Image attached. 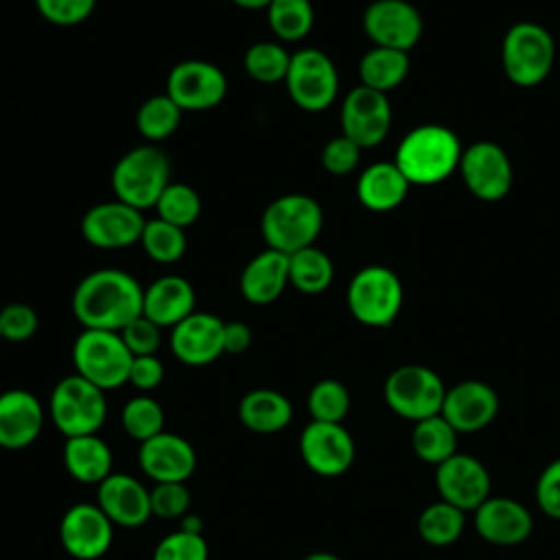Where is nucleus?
I'll return each mask as SVG.
<instances>
[{
	"mask_svg": "<svg viewBox=\"0 0 560 560\" xmlns=\"http://www.w3.org/2000/svg\"><path fill=\"white\" fill-rule=\"evenodd\" d=\"M48 418L63 438L98 433L107 418L105 392L77 372L68 374L50 392Z\"/></svg>",
	"mask_w": 560,
	"mask_h": 560,
	"instance_id": "obj_5",
	"label": "nucleus"
},
{
	"mask_svg": "<svg viewBox=\"0 0 560 560\" xmlns=\"http://www.w3.org/2000/svg\"><path fill=\"white\" fill-rule=\"evenodd\" d=\"M241 9H267L271 0H232Z\"/></svg>",
	"mask_w": 560,
	"mask_h": 560,
	"instance_id": "obj_50",
	"label": "nucleus"
},
{
	"mask_svg": "<svg viewBox=\"0 0 560 560\" xmlns=\"http://www.w3.org/2000/svg\"><path fill=\"white\" fill-rule=\"evenodd\" d=\"M151 494V512L158 518H184L190 508V490L186 483L179 481H166V483H153L149 490Z\"/></svg>",
	"mask_w": 560,
	"mask_h": 560,
	"instance_id": "obj_42",
	"label": "nucleus"
},
{
	"mask_svg": "<svg viewBox=\"0 0 560 560\" xmlns=\"http://www.w3.org/2000/svg\"><path fill=\"white\" fill-rule=\"evenodd\" d=\"M182 107L164 92L149 96L136 112V127L140 136L155 144L171 138L182 122Z\"/></svg>",
	"mask_w": 560,
	"mask_h": 560,
	"instance_id": "obj_34",
	"label": "nucleus"
},
{
	"mask_svg": "<svg viewBox=\"0 0 560 560\" xmlns=\"http://www.w3.org/2000/svg\"><path fill=\"white\" fill-rule=\"evenodd\" d=\"M147 219L142 210L125 201H101L92 206L81 219L83 238L98 249H122L140 243Z\"/></svg>",
	"mask_w": 560,
	"mask_h": 560,
	"instance_id": "obj_17",
	"label": "nucleus"
},
{
	"mask_svg": "<svg viewBox=\"0 0 560 560\" xmlns=\"http://www.w3.org/2000/svg\"><path fill=\"white\" fill-rule=\"evenodd\" d=\"M536 503L547 516L560 521V457L549 462L538 475Z\"/></svg>",
	"mask_w": 560,
	"mask_h": 560,
	"instance_id": "obj_47",
	"label": "nucleus"
},
{
	"mask_svg": "<svg viewBox=\"0 0 560 560\" xmlns=\"http://www.w3.org/2000/svg\"><path fill=\"white\" fill-rule=\"evenodd\" d=\"M459 173L466 188L481 201H499L512 188V162L490 140H479L462 151Z\"/></svg>",
	"mask_w": 560,
	"mask_h": 560,
	"instance_id": "obj_15",
	"label": "nucleus"
},
{
	"mask_svg": "<svg viewBox=\"0 0 560 560\" xmlns=\"http://www.w3.org/2000/svg\"><path fill=\"white\" fill-rule=\"evenodd\" d=\"M346 302L359 324L385 328L402 308V282L389 267L368 265L352 276Z\"/></svg>",
	"mask_w": 560,
	"mask_h": 560,
	"instance_id": "obj_7",
	"label": "nucleus"
},
{
	"mask_svg": "<svg viewBox=\"0 0 560 560\" xmlns=\"http://www.w3.org/2000/svg\"><path fill=\"white\" fill-rule=\"evenodd\" d=\"M361 147L346 138L343 133L337 138H330L322 149V166L330 175H348L359 166L361 160Z\"/></svg>",
	"mask_w": 560,
	"mask_h": 560,
	"instance_id": "obj_45",
	"label": "nucleus"
},
{
	"mask_svg": "<svg viewBox=\"0 0 560 560\" xmlns=\"http://www.w3.org/2000/svg\"><path fill=\"white\" fill-rule=\"evenodd\" d=\"M265 11L271 33L282 44L304 39L315 22L311 0H271Z\"/></svg>",
	"mask_w": 560,
	"mask_h": 560,
	"instance_id": "obj_35",
	"label": "nucleus"
},
{
	"mask_svg": "<svg viewBox=\"0 0 560 560\" xmlns=\"http://www.w3.org/2000/svg\"><path fill=\"white\" fill-rule=\"evenodd\" d=\"M144 287L125 269L103 267L79 280L72 293V315L83 328L120 332L142 315Z\"/></svg>",
	"mask_w": 560,
	"mask_h": 560,
	"instance_id": "obj_1",
	"label": "nucleus"
},
{
	"mask_svg": "<svg viewBox=\"0 0 560 560\" xmlns=\"http://www.w3.org/2000/svg\"><path fill=\"white\" fill-rule=\"evenodd\" d=\"M61 459L68 475L79 483L98 486L114 472V453L98 433L66 438Z\"/></svg>",
	"mask_w": 560,
	"mask_h": 560,
	"instance_id": "obj_27",
	"label": "nucleus"
},
{
	"mask_svg": "<svg viewBox=\"0 0 560 560\" xmlns=\"http://www.w3.org/2000/svg\"><path fill=\"white\" fill-rule=\"evenodd\" d=\"M254 332L245 322H225L223 324V352L225 354H243L252 346Z\"/></svg>",
	"mask_w": 560,
	"mask_h": 560,
	"instance_id": "obj_49",
	"label": "nucleus"
},
{
	"mask_svg": "<svg viewBox=\"0 0 560 560\" xmlns=\"http://www.w3.org/2000/svg\"><path fill=\"white\" fill-rule=\"evenodd\" d=\"M228 92L223 70L206 59H186L171 68L166 77V94L182 112H203L217 107Z\"/></svg>",
	"mask_w": 560,
	"mask_h": 560,
	"instance_id": "obj_12",
	"label": "nucleus"
},
{
	"mask_svg": "<svg viewBox=\"0 0 560 560\" xmlns=\"http://www.w3.org/2000/svg\"><path fill=\"white\" fill-rule=\"evenodd\" d=\"M114 523L96 503H74L59 521V542L74 560H98L114 542Z\"/></svg>",
	"mask_w": 560,
	"mask_h": 560,
	"instance_id": "obj_13",
	"label": "nucleus"
},
{
	"mask_svg": "<svg viewBox=\"0 0 560 560\" xmlns=\"http://www.w3.org/2000/svg\"><path fill=\"white\" fill-rule=\"evenodd\" d=\"M291 63V52L284 48L282 42H256L245 50L243 68L249 79L271 85L284 83Z\"/></svg>",
	"mask_w": 560,
	"mask_h": 560,
	"instance_id": "obj_36",
	"label": "nucleus"
},
{
	"mask_svg": "<svg viewBox=\"0 0 560 560\" xmlns=\"http://www.w3.org/2000/svg\"><path fill=\"white\" fill-rule=\"evenodd\" d=\"M300 455L319 477H341L354 464L357 446L341 422L311 420L300 433Z\"/></svg>",
	"mask_w": 560,
	"mask_h": 560,
	"instance_id": "obj_11",
	"label": "nucleus"
},
{
	"mask_svg": "<svg viewBox=\"0 0 560 560\" xmlns=\"http://www.w3.org/2000/svg\"><path fill=\"white\" fill-rule=\"evenodd\" d=\"M37 13L55 26H77L96 9V0H35Z\"/></svg>",
	"mask_w": 560,
	"mask_h": 560,
	"instance_id": "obj_44",
	"label": "nucleus"
},
{
	"mask_svg": "<svg viewBox=\"0 0 560 560\" xmlns=\"http://www.w3.org/2000/svg\"><path fill=\"white\" fill-rule=\"evenodd\" d=\"M223 319L212 313L195 311L171 328L168 346L177 361L190 368L214 363L223 352Z\"/></svg>",
	"mask_w": 560,
	"mask_h": 560,
	"instance_id": "obj_20",
	"label": "nucleus"
},
{
	"mask_svg": "<svg viewBox=\"0 0 560 560\" xmlns=\"http://www.w3.org/2000/svg\"><path fill=\"white\" fill-rule=\"evenodd\" d=\"M120 424L131 440L142 444L164 431V409L151 394H138L122 405Z\"/></svg>",
	"mask_w": 560,
	"mask_h": 560,
	"instance_id": "obj_38",
	"label": "nucleus"
},
{
	"mask_svg": "<svg viewBox=\"0 0 560 560\" xmlns=\"http://www.w3.org/2000/svg\"><path fill=\"white\" fill-rule=\"evenodd\" d=\"M472 523L477 534L497 547L521 545L534 529L532 512L521 501L492 494L472 512Z\"/></svg>",
	"mask_w": 560,
	"mask_h": 560,
	"instance_id": "obj_22",
	"label": "nucleus"
},
{
	"mask_svg": "<svg viewBox=\"0 0 560 560\" xmlns=\"http://www.w3.org/2000/svg\"><path fill=\"white\" fill-rule=\"evenodd\" d=\"M120 337L129 352L133 357H144V354H158L162 346V328L153 324L149 317L140 315L133 322H129L122 330Z\"/></svg>",
	"mask_w": 560,
	"mask_h": 560,
	"instance_id": "obj_46",
	"label": "nucleus"
},
{
	"mask_svg": "<svg viewBox=\"0 0 560 560\" xmlns=\"http://www.w3.org/2000/svg\"><path fill=\"white\" fill-rule=\"evenodd\" d=\"M350 402L348 387L337 378L317 381L306 396L311 420L317 422H343L350 411Z\"/></svg>",
	"mask_w": 560,
	"mask_h": 560,
	"instance_id": "obj_40",
	"label": "nucleus"
},
{
	"mask_svg": "<svg viewBox=\"0 0 560 560\" xmlns=\"http://www.w3.org/2000/svg\"><path fill=\"white\" fill-rule=\"evenodd\" d=\"M168 184L171 160L151 142L129 149L125 155H120L112 171V190L116 199L138 210L155 208Z\"/></svg>",
	"mask_w": 560,
	"mask_h": 560,
	"instance_id": "obj_4",
	"label": "nucleus"
},
{
	"mask_svg": "<svg viewBox=\"0 0 560 560\" xmlns=\"http://www.w3.org/2000/svg\"><path fill=\"white\" fill-rule=\"evenodd\" d=\"M409 186L394 162H374L359 175L357 199L372 212H389L405 201Z\"/></svg>",
	"mask_w": 560,
	"mask_h": 560,
	"instance_id": "obj_28",
	"label": "nucleus"
},
{
	"mask_svg": "<svg viewBox=\"0 0 560 560\" xmlns=\"http://www.w3.org/2000/svg\"><path fill=\"white\" fill-rule=\"evenodd\" d=\"M155 212H158V219H164L166 223H173L186 230L201 214V197L192 186L184 182H171L160 195L155 203Z\"/></svg>",
	"mask_w": 560,
	"mask_h": 560,
	"instance_id": "obj_39",
	"label": "nucleus"
},
{
	"mask_svg": "<svg viewBox=\"0 0 560 560\" xmlns=\"http://www.w3.org/2000/svg\"><path fill=\"white\" fill-rule=\"evenodd\" d=\"M0 339H2V332H0Z\"/></svg>",
	"mask_w": 560,
	"mask_h": 560,
	"instance_id": "obj_52",
	"label": "nucleus"
},
{
	"mask_svg": "<svg viewBox=\"0 0 560 560\" xmlns=\"http://www.w3.org/2000/svg\"><path fill=\"white\" fill-rule=\"evenodd\" d=\"M556 59L551 33L536 22H518L508 28L501 44V63L508 79L521 88H534L547 79Z\"/></svg>",
	"mask_w": 560,
	"mask_h": 560,
	"instance_id": "obj_8",
	"label": "nucleus"
},
{
	"mask_svg": "<svg viewBox=\"0 0 560 560\" xmlns=\"http://www.w3.org/2000/svg\"><path fill=\"white\" fill-rule=\"evenodd\" d=\"M435 486L442 501L475 512L492 490V479L481 459L468 453H455L435 466Z\"/></svg>",
	"mask_w": 560,
	"mask_h": 560,
	"instance_id": "obj_16",
	"label": "nucleus"
},
{
	"mask_svg": "<svg viewBox=\"0 0 560 560\" xmlns=\"http://www.w3.org/2000/svg\"><path fill=\"white\" fill-rule=\"evenodd\" d=\"M335 278V265L330 256L308 245L295 254L289 256V284L304 293V295H317L324 293Z\"/></svg>",
	"mask_w": 560,
	"mask_h": 560,
	"instance_id": "obj_31",
	"label": "nucleus"
},
{
	"mask_svg": "<svg viewBox=\"0 0 560 560\" xmlns=\"http://www.w3.org/2000/svg\"><path fill=\"white\" fill-rule=\"evenodd\" d=\"M462 151L459 138L448 127L420 125L400 140L394 164L409 184L431 186L444 182L459 168Z\"/></svg>",
	"mask_w": 560,
	"mask_h": 560,
	"instance_id": "obj_2",
	"label": "nucleus"
},
{
	"mask_svg": "<svg viewBox=\"0 0 560 560\" xmlns=\"http://www.w3.org/2000/svg\"><path fill=\"white\" fill-rule=\"evenodd\" d=\"M457 431L438 413L413 422L411 448L418 459L427 464H442L457 453Z\"/></svg>",
	"mask_w": 560,
	"mask_h": 560,
	"instance_id": "obj_32",
	"label": "nucleus"
},
{
	"mask_svg": "<svg viewBox=\"0 0 560 560\" xmlns=\"http://www.w3.org/2000/svg\"><path fill=\"white\" fill-rule=\"evenodd\" d=\"M131 361L133 354L114 330L83 328L72 343L74 372L103 392L127 385Z\"/></svg>",
	"mask_w": 560,
	"mask_h": 560,
	"instance_id": "obj_6",
	"label": "nucleus"
},
{
	"mask_svg": "<svg viewBox=\"0 0 560 560\" xmlns=\"http://www.w3.org/2000/svg\"><path fill=\"white\" fill-rule=\"evenodd\" d=\"M164 381V363L160 361L158 354H144V357H133L131 368H129V385H133L140 394H149L158 389Z\"/></svg>",
	"mask_w": 560,
	"mask_h": 560,
	"instance_id": "obj_48",
	"label": "nucleus"
},
{
	"mask_svg": "<svg viewBox=\"0 0 560 560\" xmlns=\"http://www.w3.org/2000/svg\"><path fill=\"white\" fill-rule=\"evenodd\" d=\"M42 400L22 387H11L0 394V448L22 451L31 446L44 429Z\"/></svg>",
	"mask_w": 560,
	"mask_h": 560,
	"instance_id": "obj_24",
	"label": "nucleus"
},
{
	"mask_svg": "<svg viewBox=\"0 0 560 560\" xmlns=\"http://www.w3.org/2000/svg\"><path fill=\"white\" fill-rule=\"evenodd\" d=\"M363 31L374 46L409 52L422 35V18L407 0H374L363 13Z\"/></svg>",
	"mask_w": 560,
	"mask_h": 560,
	"instance_id": "obj_18",
	"label": "nucleus"
},
{
	"mask_svg": "<svg viewBox=\"0 0 560 560\" xmlns=\"http://www.w3.org/2000/svg\"><path fill=\"white\" fill-rule=\"evenodd\" d=\"M499 413V396L492 385L483 381H459L446 387L440 416L457 433H475L486 429Z\"/></svg>",
	"mask_w": 560,
	"mask_h": 560,
	"instance_id": "obj_21",
	"label": "nucleus"
},
{
	"mask_svg": "<svg viewBox=\"0 0 560 560\" xmlns=\"http://www.w3.org/2000/svg\"><path fill=\"white\" fill-rule=\"evenodd\" d=\"M324 225L322 206L302 192H289L273 199L260 217V234L269 249L295 254L315 245Z\"/></svg>",
	"mask_w": 560,
	"mask_h": 560,
	"instance_id": "obj_3",
	"label": "nucleus"
},
{
	"mask_svg": "<svg viewBox=\"0 0 560 560\" xmlns=\"http://www.w3.org/2000/svg\"><path fill=\"white\" fill-rule=\"evenodd\" d=\"M238 420L252 433L269 435L287 429L293 420L291 400L271 387H256L238 402Z\"/></svg>",
	"mask_w": 560,
	"mask_h": 560,
	"instance_id": "obj_29",
	"label": "nucleus"
},
{
	"mask_svg": "<svg viewBox=\"0 0 560 560\" xmlns=\"http://www.w3.org/2000/svg\"><path fill=\"white\" fill-rule=\"evenodd\" d=\"M138 466L153 483H186L197 468V453L184 435L162 431L140 444Z\"/></svg>",
	"mask_w": 560,
	"mask_h": 560,
	"instance_id": "obj_19",
	"label": "nucleus"
},
{
	"mask_svg": "<svg viewBox=\"0 0 560 560\" xmlns=\"http://www.w3.org/2000/svg\"><path fill=\"white\" fill-rule=\"evenodd\" d=\"M302 560H341V558L335 556V553H330V551H313V553L304 556Z\"/></svg>",
	"mask_w": 560,
	"mask_h": 560,
	"instance_id": "obj_51",
	"label": "nucleus"
},
{
	"mask_svg": "<svg viewBox=\"0 0 560 560\" xmlns=\"http://www.w3.org/2000/svg\"><path fill=\"white\" fill-rule=\"evenodd\" d=\"M96 505L114 525L127 529L142 527L153 516L149 488L140 479L116 470L98 483Z\"/></svg>",
	"mask_w": 560,
	"mask_h": 560,
	"instance_id": "obj_23",
	"label": "nucleus"
},
{
	"mask_svg": "<svg viewBox=\"0 0 560 560\" xmlns=\"http://www.w3.org/2000/svg\"><path fill=\"white\" fill-rule=\"evenodd\" d=\"M208 542L203 534L175 529L160 538L151 560H208Z\"/></svg>",
	"mask_w": 560,
	"mask_h": 560,
	"instance_id": "obj_41",
	"label": "nucleus"
},
{
	"mask_svg": "<svg viewBox=\"0 0 560 560\" xmlns=\"http://www.w3.org/2000/svg\"><path fill=\"white\" fill-rule=\"evenodd\" d=\"M140 245L144 249V254L160 262V265H173L177 260L184 258L188 241H186V230L166 223L164 219H147L142 236H140Z\"/></svg>",
	"mask_w": 560,
	"mask_h": 560,
	"instance_id": "obj_37",
	"label": "nucleus"
},
{
	"mask_svg": "<svg viewBox=\"0 0 560 560\" xmlns=\"http://www.w3.org/2000/svg\"><path fill=\"white\" fill-rule=\"evenodd\" d=\"M289 284V256L276 249H262L241 271L238 289L249 304L276 302Z\"/></svg>",
	"mask_w": 560,
	"mask_h": 560,
	"instance_id": "obj_26",
	"label": "nucleus"
},
{
	"mask_svg": "<svg viewBox=\"0 0 560 560\" xmlns=\"http://www.w3.org/2000/svg\"><path fill=\"white\" fill-rule=\"evenodd\" d=\"M446 385L427 365L407 363L389 372L383 385L387 407L405 420H424L442 411Z\"/></svg>",
	"mask_w": 560,
	"mask_h": 560,
	"instance_id": "obj_9",
	"label": "nucleus"
},
{
	"mask_svg": "<svg viewBox=\"0 0 560 560\" xmlns=\"http://www.w3.org/2000/svg\"><path fill=\"white\" fill-rule=\"evenodd\" d=\"M409 72V55L396 48L372 46L359 61L361 85L387 94L398 88Z\"/></svg>",
	"mask_w": 560,
	"mask_h": 560,
	"instance_id": "obj_30",
	"label": "nucleus"
},
{
	"mask_svg": "<svg viewBox=\"0 0 560 560\" xmlns=\"http://www.w3.org/2000/svg\"><path fill=\"white\" fill-rule=\"evenodd\" d=\"M341 133L361 149H372L385 140L392 127V105L383 92L365 85L352 88L341 103Z\"/></svg>",
	"mask_w": 560,
	"mask_h": 560,
	"instance_id": "obj_14",
	"label": "nucleus"
},
{
	"mask_svg": "<svg viewBox=\"0 0 560 560\" xmlns=\"http://www.w3.org/2000/svg\"><path fill=\"white\" fill-rule=\"evenodd\" d=\"M39 328V317L35 308L26 302H11L0 308V332L2 339L22 343L28 341Z\"/></svg>",
	"mask_w": 560,
	"mask_h": 560,
	"instance_id": "obj_43",
	"label": "nucleus"
},
{
	"mask_svg": "<svg viewBox=\"0 0 560 560\" xmlns=\"http://www.w3.org/2000/svg\"><path fill=\"white\" fill-rule=\"evenodd\" d=\"M466 527V512L448 501L429 503L418 516V534L431 547H448L459 540Z\"/></svg>",
	"mask_w": 560,
	"mask_h": 560,
	"instance_id": "obj_33",
	"label": "nucleus"
},
{
	"mask_svg": "<svg viewBox=\"0 0 560 560\" xmlns=\"http://www.w3.org/2000/svg\"><path fill=\"white\" fill-rule=\"evenodd\" d=\"M195 313V289L184 276H160L142 295V315L160 328H173Z\"/></svg>",
	"mask_w": 560,
	"mask_h": 560,
	"instance_id": "obj_25",
	"label": "nucleus"
},
{
	"mask_svg": "<svg viewBox=\"0 0 560 560\" xmlns=\"http://www.w3.org/2000/svg\"><path fill=\"white\" fill-rule=\"evenodd\" d=\"M291 101L304 112L330 107L339 92V74L332 59L319 48H300L291 52L284 79Z\"/></svg>",
	"mask_w": 560,
	"mask_h": 560,
	"instance_id": "obj_10",
	"label": "nucleus"
}]
</instances>
